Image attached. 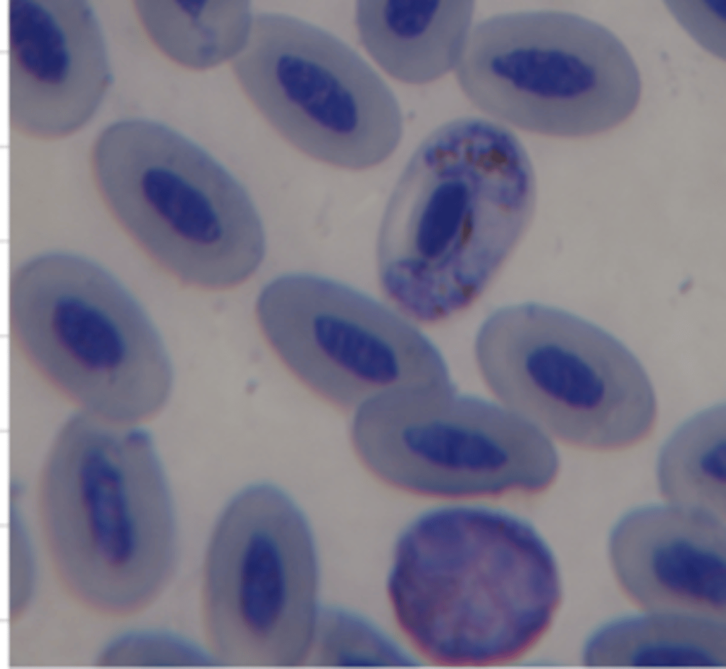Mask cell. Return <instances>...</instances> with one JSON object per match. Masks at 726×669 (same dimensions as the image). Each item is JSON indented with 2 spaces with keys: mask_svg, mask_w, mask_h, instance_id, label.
<instances>
[{
  "mask_svg": "<svg viewBox=\"0 0 726 669\" xmlns=\"http://www.w3.org/2000/svg\"><path fill=\"white\" fill-rule=\"evenodd\" d=\"M536 197L527 153L506 125L479 116L432 131L408 161L377 238L381 288L423 324L464 311L524 235Z\"/></svg>",
  "mask_w": 726,
  "mask_h": 669,
  "instance_id": "obj_1",
  "label": "cell"
},
{
  "mask_svg": "<svg viewBox=\"0 0 726 669\" xmlns=\"http://www.w3.org/2000/svg\"><path fill=\"white\" fill-rule=\"evenodd\" d=\"M403 634L427 659L493 665L542 638L562 597L557 560L525 519L482 505L425 512L398 536L387 580Z\"/></svg>",
  "mask_w": 726,
  "mask_h": 669,
  "instance_id": "obj_2",
  "label": "cell"
},
{
  "mask_svg": "<svg viewBox=\"0 0 726 669\" xmlns=\"http://www.w3.org/2000/svg\"><path fill=\"white\" fill-rule=\"evenodd\" d=\"M92 165L121 226L181 281L228 289L261 263L263 231L245 191L173 128L144 118L112 123L96 139Z\"/></svg>",
  "mask_w": 726,
  "mask_h": 669,
  "instance_id": "obj_3",
  "label": "cell"
},
{
  "mask_svg": "<svg viewBox=\"0 0 726 669\" xmlns=\"http://www.w3.org/2000/svg\"><path fill=\"white\" fill-rule=\"evenodd\" d=\"M40 494L61 563L89 592L133 585L138 596L164 589L177 562L176 521L145 431L88 414L72 416L51 447Z\"/></svg>",
  "mask_w": 726,
  "mask_h": 669,
  "instance_id": "obj_4",
  "label": "cell"
},
{
  "mask_svg": "<svg viewBox=\"0 0 726 669\" xmlns=\"http://www.w3.org/2000/svg\"><path fill=\"white\" fill-rule=\"evenodd\" d=\"M10 309L29 355L84 411L138 425L166 404L173 377L162 338L95 262L63 252L33 258L12 277Z\"/></svg>",
  "mask_w": 726,
  "mask_h": 669,
  "instance_id": "obj_5",
  "label": "cell"
},
{
  "mask_svg": "<svg viewBox=\"0 0 726 669\" xmlns=\"http://www.w3.org/2000/svg\"><path fill=\"white\" fill-rule=\"evenodd\" d=\"M454 71L479 110L546 136L610 131L634 112L641 94L639 72L618 38L591 20L557 10L483 19Z\"/></svg>",
  "mask_w": 726,
  "mask_h": 669,
  "instance_id": "obj_6",
  "label": "cell"
},
{
  "mask_svg": "<svg viewBox=\"0 0 726 669\" xmlns=\"http://www.w3.org/2000/svg\"><path fill=\"white\" fill-rule=\"evenodd\" d=\"M311 527L269 483L246 487L220 512L203 563L202 619L216 663L287 666L311 653L320 609Z\"/></svg>",
  "mask_w": 726,
  "mask_h": 669,
  "instance_id": "obj_7",
  "label": "cell"
},
{
  "mask_svg": "<svg viewBox=\"0 0 726 669\" xmlns=\"http://www.w3.org/2000/svg\"><path fill=\"white\" fill-rule=\"evenodd\" d=\"M474 348L501 404L572 447L603 448L640 407L639 360L613 336L564 310L532 302L500 308L481 324Z\"/></svg>",
  "mask_w": 726,
  "mask_h": 669,
  "instance_id": "obj_8",
  "label": "cell"
},
{
  "mask_svg": "<svg viewBox=\"0 0 726 669\" xmlns=\"http://www.w3.org/2000/svg\"><path fill=\"white\" fill-rule=\"evenodd\" d=\"M232 69L262 118L318 161L367 170L401 142V111L389 87L351 47L317 26L284 13L255 15Z\"/></svg>",
  "mask_w": 726,
  "mask_h": 669,
  "instance_id": "obj_9",
  "label": "cell"
},
{
  "mask_svg": "<svg viewBox=\"0 0 726 669\" xmlns=\"http://www.w3.org/2000/svg\"><path fill=\"white\" fill-rule=\"evenodd\" d=\"M269 345L305 385L342 409L386 389L452 382L433 343L408 320L340 281L282 275L257 302Z\"/></svg>",
  "mask_w": 726,
  "mask_h": 669,
  "instance_id": "obj_10",
  "label": "cell"
},
{
  "mask_svg": "<svg viewBox=\"0 0 726 669\" xmlns=\"http://www.w3.org/2000/svg\"><path fill=\"white\" fill-rule=\"evenodd\" d=\"M408 491L443 499L540 494L559 471L549 435L504 405L469 395L413 424Z\"/></svg>",
  "mask_w": 726,
  "mask_h": 669,
  "instance_id": "obj_11",
  "label": "cell"
},
{
  "mask_svg": "<svg viewBox=\"0 0 726 669\" xmlns=\"http://www.w3.org/2000/svg\"><path fill=\"white\" fill-rule=\"evenodd\" d=\"M111 82L100 23L84 0L8 1L10 124L40 139L83 127Z\"/></svg>",
  "mask_w": 726,
  "mask_h": 669,
  "instance_id": "obj_12",
  "label": "cell"
},
{
  "mask_svg": "<svg viewBox=\"0 0 726 669\" xmlns=\"http://www.w3.org/2000/svg\"><path fill=\"white\" fill-rule=\"evenodd\" d=\"M608 550L637 606L725 620V519L677 505L638 507L616 523Z\"/></svg>",
  "mask_w": 726,
  "mask_h": 669,
  "instance_id": "obj_13",
  "label": "cell"
},
{
  "mask_svg": "<svg viewBox=\"0 0 726 669\" xmlns=\"http://www.w3.org/2000/svg\"><path fill=\"white\" fill-rule=\"evenodd\" d=\"M474 9L470 0H360L354 19L363 47L386 73L424 84L456 69Z\"/></svg>",
  "mask_w": 726,
  "mask_h": 669,
  "instance_id": "obj_14",
  "label": "cell"
},
{
  "mask_svg": "<svg viewBox=\"0 0 726 669\" xmlns=\"http://www.w3.org/2000/svg\"><path fill=\"white\" fill-rule=\"evenodd\" d=\"M591 666L725 667V620L646 611L613 619L587 640Z\"/></svg>",
  "mask_w": 726,
  "mask_h": 669,
  "instance_id": "obj_15",
  "label": "cell"
},
{
  "mask_svg": "<svg viewBox=\"0 0 726 669\" xmlns=\"http://www.w3.org/2000/svg\"><path fill=\"white\" fill-rule=\"evenodd\" d=\"M134 8L157 48L193 70L233 61L245 45L255 18L246 1L136 0Z\"/></svg>",
  "mask_w": 726,
  "mask_h": 669,
  "instance_id": "obj_16",
  "label": "cell"
},
{
  "mask_svg": "<svg viewBox=\"0 0 726 669\" xmlns=\"http://www.w3.org/2000/svg\"><path fill=\"white\" fill-rule=\"evenodd\" d=\"M725 408L718 405L693 416L672 434L657 468L666 499L725 520Z\"/></svg>",
  "mask_w": 726,
  "mask_h": 669,
  "instance_id": "obj_17",
  "label": "cell"
},
{
  "mask_svg": "<svg viewBox=\"0 0 726 669\" xmlns=\"http://www.w3.org/2000/svg\"><path fill=\"white\" fill-rule=\"evenodd\" d=\"M313 653L323 663L340 665L413 663L408 654L369 620L341 608L320 610Z\"/></svg>",
  "mask_w": 726,
  "mask_h": 669,
  "instance_id": "obj_18",
  "label": "cell"
},
{
  "mask_svg": "<svg viewBox=\"0 0 726 669\" xmlns=\"http://www.w3.org/2000/svg\"><path fill=\"white\" fill-rule=\"evenodd\" d=\"M111 649L124 655L134 663L150 665H205L216 663L194 643L172 634L139 631L122 636L111 645Z\"/></svg>",
  "mask_w": 726,
  "mask_h": 669,
  "instance_id": "obj_19",
  "label": "cell"
}]
</instances>
